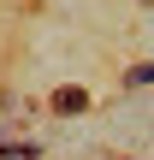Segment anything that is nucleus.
Instances as JSON below:
<instances>
[{"label": "nucleus", "instance_id": "1", "mask_svg": "<svg viewBox=\"0 0 154 160\" xmlns=\"http://www.w3.org/2000/svg\"><path fill=\"white\" fill-rule=\"evenodd\" d=\"M83 101H89V95H83V89H59V95H53V107H59V113H77V107H83Z\"/></svg>", "mask_w": 154, "mask_h": 160}]
</instances>
